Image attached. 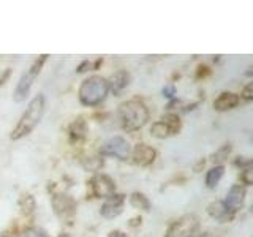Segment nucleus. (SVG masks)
<instances>
[{
	"mask_svg": "<svg viewBox=\"0 0 253 237\" xmlns=\"http://www.w3.org/2000/svg\"><path fill=\"white\" fill-rule=\"evenodd\" d=\"M44 114V97L43 95H37L29 103L27 109L24 111L18 125L14 126V130L11 131L10 138L13 141H19L22 138L29 136V134L37 128V125L42 122Z\"/></svg>",
	"mask_w": 253,
	"mask_h": 237,
	"instance_id": "obj_1",
	"label": "nucleus"
},
{
	"mask_svg": "<svg viewBox=\"0 0 253 237\" xmlns=\"http://www.w3.org/2000/svg\"><path fill=\"white\" fill-rule=\"evenodd\" d=\"M119 120L125 131L141 130L149 120V109L139 100H128L119 106Z\"/></svg>",
	"mask_w": 253,
	"mask_h": 237,
	"instance_id": "obj_2",
	"label": "nucleus"
},
{
	"mask_svg": "<svg viewBox=\"0 0 253 237\" xmlns=\"http://www.w3.org/2000/svg\"><path fill=\"white\" fill-rule=\"evenodd\" d=\"M109 92V85L108 81L103 76H89L84 79L81 87H79V101L83 103L84 106H98L105 101L106 95Z\"/></svg>",
	"mask_w": 253,
	"mask_h": 237,
	"instance_id": "obj_3",
	"label": "nucleus"
},
{
	"mask_svg": "<svg viewBox=\"0 0 253 237\" xmlns=\"http://www.w3.org/2000/svg\"><path fill=\"white\" fill-rule=\"evenodd\" d=\"M47 60V55L43 54V55H40L38 59L34 60V63L29 67V70H26V73H24L19 79V82L18 85H16V89H14V93H13V98L14 101H24L27 98V95L32 89V85H34L35 82V79L38 78L40 75V71H42L43 65L46 63Z\"/></svg>",
	"mask_w": 253,
	"mask_h": 237,
	"instance_id": "obj_4",
	"label": "nucleus"
},
{
	"mask_svg": "<svg viewBox=\"0 0 253 237\" xmlns=\"http://www.w3.org/2000/svg\"><path fill=\"white\" fill-rule=\"evenodd\" d=\"M198 228H200V221H198L196 215L188 213V215L172 221L169 228L166 229L165 237H195Z\"/></svg>",
	"mask_w": 253,
	"mask_h": 237,
	"instance_id": "obj_5",
	"label": "nucleus"
},
{
	"mask_svg": "<svg viewBox=\"0 0 253 237\" xmlns=\"http://www.w3.org/2000/svg\"><path fill=\"white\" fill-rule=\"evenodd\" d=\"M100 154L103 157H114L117 160H126L131 154L130 142L122 136H114L108 139L105 144L100 147Z\"/></svg>",
	"mask_w": 253,
	"mask_h": 237,
	"instance_id": "obj_6",
	"label": "nucleus"
},
{
	"mask_svg": "<svg viewBox=\"0 0 253 237\" xmlns=\"http://www.w3.org/2000/svg\"><path fill=\"white\" fill-rule=\"evenodd\" d=\"M52 207L55 215H57L62 221L71 223V220L76 215V201L70 195L59 193L52 196Z\"/></svg>",
	"mask_w": 253,
	"mask_h": 237,
	"instance_id": "obj_7",
	"label": "nucleus"
},
{
	"mask_svg": "<svg viewBox=\"0 0 253 237\" xmlns=\"http://www.w3.org/2000/svg\"><path fill=\"white\" fill-rule=\"evenodd\" d=\"M90 188L95 198H105L108 199L109 196L116 193V184L106 174H97L90 180Z\"/></svg>",
	"mask_w": 253,
	"mask_h": 237,
	"instance_id": "obj_8",
	"label": "nucleus"
},
{
	"mask_svg": "<svg viewBox=\"0 0 253 237\" xmlns=\"http://www.w3.org/2000/svg\"><path fill=\"white\" fill-rule=\"evenodd\" d=\"M124 204H125V196L114 193L113 196H109L108 199L103 202L101 209H100L101 217L109 218V220L119 217L124 210Z\"/></svg>",
	"mask_w": 253,
	"mask_h": 237,
	"instance_id": "obj_9",
	"label": "nucleus"
},
{
	"mask_svg": "<svg viewBox=\"0 0 253 237\" xmlns=\"http://www.w3.org/2000/svg\"><path fill=\"white\" fill-rule=\"evenodd\" d=\"M244 202H245V188L242 185H233L228 190V193L225 196V201H223L226 209L234 213L239 209H242Z\"/></svg>",
	"mask_w": 253,
	"mask_h": 237,
	"instance_id": "obj_10",
	"label": "nucleus"
},
{
	"mask_svg": "<svg viewBox=\"0 0 253 237\" xmlns=\"http://www.w3.org/2000/svg\"><path fill=\"white\" fill-rule=\"evenodd\" d=\"M131 158L139 166H150L157 158V150L147 144H138L131 150Z\"/></svg>",
	"mask_w": 253,
	"mask_h": 237,
	"instance_id": "obj_11",
	"label": "nucleus"
},
{
	"mask_svg": "<svg viewBox=\"0 0 253 237\" xmlns=\"http://www.w3.org/2000/svg\"><path fill=\"white\" fill-rule=\"evenodd\" d=\"M130 84V75H128V71H125V70H119L116 71V73L109 78V81H108V85H109V90L113 92L116 97H119L126 87H128Z\"/></svg>",
	"mask_w": 253,
	"mask_h": 237,
	"instance_id": "obj_12",
	"label": "nucleus"
},
{
	"mask_svg": "<svg viewBox=\"0 0 253 237\" xmlns=\"http://www.w3.org/2000/svg\"><path fill=\"white\" fill-rule=\"evenodd\" d=\"M241 103V98L237 93H233V92H221L218 97L213 100V108L215 111H220V113H223V111H229V109H234L237 105Z\"/></svg>",
	"mask_w": 253,
	"mask_h": 237,
	"instance_id": "obj_13",
	"label": "nucleus"
},
{
	"mask_svg": "<svg viewBox=\"0 0 253 237\" xmlns=\"http://www.w3.org/2000/svg\"><path fill=\"white\" fill-rule=\"evenodd\" d=\"M208 213L212 218H215L218 221H228V220H231V217H233V212H229L226 209V205L223 204V201H215V202L209 204Z\"/></svg>",
	"mask_w": 253,
	"mask_h": 237,
	"instance_id": "obj_14",
	"label": "nucleus"
},
{
	"mask_svg": "<svg viewBox=\"0 0 253 237\" xmlns=\"http://www.w3.org/2000/svg\"><path fill=\"white\" fill-rule=\"evenodd\" d=\"M223 174H225V168L221 164L211 168L208 171V174H206V187L209 190H213L218 185V182L221 180V177H223Z\"/></svg>",
	"mask_w": 253,
	"mask_h": 237,
	"instance_id": "obj_15",
	"label": "nucleus"
},
{
	"mask_svg": "<svg viewBox=\"0 0 253 237\" xmlns=\"http://www.w3.org/2000/svg\"><path fill=\"white\" fill-rule=\"evenodd\" d=\"M85 133H87V126L83 118H78L73 123L70 125V136L71 139H76V141H81L85 138Z\"/></svg>",
	"mask_w": 253,
	"mask_h": 237,
	"instance_id": "obj_16",
	"label": "nucleus"
},
{
	"mask_svg": "<svg viewBox=\"0 0 253 237\" xmlns=\"http://www.w3.org/2000/svg\"><path fill=\"white\" fill-rule=\"evenodd\" d=\"M150 134L155 136V138H158V139H165V138L171 136L172 131H171L169 126L166 125V122L158 120V122L152 123V126H150Z\"/></svg>",
	"mask_w": 253,
	"mask_h": 237,
	"instance_id": "obj_17",
	"label": "nucleus"
},
{
	"mask_svg": "<svg viewBox=\"0 0 253 237\" xmlns=\"http://www.w3.org/2000/svg\"><path fill=\"white\" fill-rule=\"evenodd\" d=\"M130 204L134 209H141V210H150V201L147 199L146 195H142L139 192H134L130 196Z\"/></svg>",
	"mask_w": 253,
	"mask_h": 237,
	"instance_id": "obj_18",
	"label": "nucleus"
},
{
	"mask_svg": "<svg viewBox=\"0 0 253 237\" xmlns=\"http://www.w3.org/2000/svg\"><path fill=\"white\" fill-rule=\"evenodd\" d=\"M19 205H21V210H22L24 215H32L37 209L35 199L32 195H22L21 199H19Z\"/></svg>",
	"mask_w": 253,
	"mask_h": 237,
	"instance_id": "obj_19",
	"label": "nucleus"
},
{
	"mask_svg": "<svg viewBox=\"0 0 253 237\" xmlns=\"http://www.w3.org/2000/svg\"><path fill=\"white\" fill-rule=\"evenodd\" d=\"M162 120L166 122V125L171 128L172 134H176L180 130V120H179V117L176 114H166V116L162 117Z\"/></svg>",
	"mask_w": 253,
	"mask_h": 237,
	"instance_id": "obj_20",
	"label": "nucleus"
},
{
	"mask_svg": "<svg viewBox=\"0 0 253 237\" xmlns=\"http://www.w3.org/2000/svg\"><path fill=\"white\" fill-rule=\"evenodd\" d=\"M21 237H47V234L43 231V229L35 228V226H29L22 231Z\"/></svg>",
	"mask_w": 253,
	"mask_h": 237,
	"instance_id": "obj_21",
	"label": "nucleus"
},
{
	"mask_svg": "<svg viewBox=\"0 0 253 237\" xmlns=\"http://www.w3.org/2000/svg\"><path fill=\"white\" fill-rule=\"evenodd\" d=\"M83 164H84V168H85V169H89V171H97V169H100L101 166H103V160H101V158H97V157H90L89 160L84 161Z\"/></svg>",
	"mask_w": 253,
	"mask_h": 237,
	"instance_id": "obj_22",
	"label": "nucleus"
},
{
	"mask_svg": "<svg viewBox=\"0 0 253 237\" xmlns=\"http://www.w3.org/2000/svg\"><path fill=\"white\" fill-rule=\"evenodd\" d=\"M229 152H231V146H229V144L223 146V147H221V149L218 150V152L213 154V161H221V160H225V158H228Z\"/></svg>",
	"mask_w": 253,
	"mask_h": 237,
	"instance_id": "obj_23",
	"label": "nucleus"
},
{
	"mask_svg": "<svg viewBox=\"0 0 253 237\" xmlns=\"http://www.w3.org/2000/svg\"><path fill=\"white\" fill-rule=\"evenodd\" d=\"M252 168L249 166V168H244L242 171H241V180L244 182L245 185H252V182H253V179H252Z\"/></svg>",
	"mask_w": 253,
	"mask_h": 237,
	"instance_id": "obj_24",
	"label": "nucleus"
},
{
	"mask_svg": "<svg viewBox=\"0 0 253 237\" xmlns=\"http://www.w3.org/2000/svg\"><path fill=\"white\" fill-rule=\"evenodd\" d=\"M174 95H176V87L174 85H165L163 87V97L174 98Z\"/></svg>",
	"mask_w": 253,
	"mask_h": 237,
	"instance_id": "obj_25",
	"label": "nucleus"
},
{
	"mask_svg": "<svg viewBox=\"0 0 253 237\" xmlns=\"http://www.w3.org/2000/svg\"><path fill=\"white\" fill-rule=\"evenodd\" d=\"M239 98H244L245 101H250L253 98V95H252V84L245 85V89H244V92H242V95H241Z\"/></svg>",
	"mask_w": 253,
	"mask_h": 237,
	"instance_id": "obj_26",
	"label": "nucleus"
},
{
	"mask_svg": "<svg viewBox=\"0 0 253 237\" xmlns=\"http://www.w3.org/2000/svg\"><path fill=\"white\" fill-rule=\"evenodd\" d=\"M10 75H11V70L8 68V70H5L2 75H0V87H2L6 81H8V78H10Z\"/></svg>",
	"mask_w": 253,
	"mask_h": 237,
	"instance_id": "obj_27",
	"label": "nucleus"
},
{
	"mask_svg": "<svg viewBox=\"0 0 253 237\" xmlns=\"http://www.w3.org/2000/svg\"><path fill=\"white\" fill-rule=\"evenodd\" d=\"M108 237H128V236H126L125 233H122V231H113Z\"/></svg>",
	"mask_w": 253,
	"mask_h": 237,
	"instance_id": "obj_28",
	"label": "nucleus"
},
{
	"mask_svg": "<svg viewBox=\"0 0 253 237\" xmlns=\"http://www.w3.org/2000/svg\"><path fill=\"white\" fill-rule=\"evenodd\" d=\"M2 237H13V236H2Z\"/></svg>",
	"mask_w": 253,
	"mask_h": 237,
	"instance_id": "obj_29",
	"label": "nucleus"
}]
</instances>
